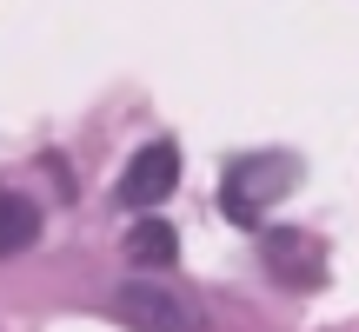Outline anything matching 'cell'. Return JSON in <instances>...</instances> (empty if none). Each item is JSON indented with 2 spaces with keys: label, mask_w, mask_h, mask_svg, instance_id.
<instances>
[{
  "label": "cell",
  "mask_w": 359,
  "mask_h": 332,
  "mask_svg": "<svg viewBox=\"0 0 359 332\" xmlns=\"http://www.w3.org/2000/svg\"><path fill=\"white\" fill-rule=\"evenodd\" d=\"M280 193H293V160H240L219 179V206L233 226H259Z\"/></svg>",
  "instance_id": "obj_1"
},
{
  "label": "cell",
  "mask_w": 359,
  "mask_h": 332,
  "mask_svg": "<svg viewBox=\"0 0 359 332\" xmlns=\"http://www.w3.org/2000/svg\"><path fill=\"white\" fill-rule=\"evenodd\" d=\"M114 319L127 326V332H193L200 312H193L167 279H127L114 293Z\"/></svg>",
  "instance_id": "obj_2"
},
{
  "label": "cell",
  "mask_w": 359,
  "mask_h": 332,
  "mask_svg": "<svg viewBox=\"0 0 359 332\" xmlns=\"http://www.w3.org/2000/svg\"><path fill=\"white\" fill-rule=\"evenodd\" d=\"M173 186H180V146H173V140H154V146H140V153L127 160L114 200L127 206V213H154Z\"/></svg>",
  "instance_id": "obj_3"
},
{
  "label": "cell",
  "mask_w": 359,
  "mask_h": 332,
  "mask_svg": "<svg viewBox=\"0 0 359 332\" xmlns=\"http://www.w3.org/2000/svg\"><path fill=\"white\" fill-rule=\"evenodd\" d=\"M266 266H273V279L299 286V293L326 279V253L313 246V233H293V226H273V240H266Z\"/></svg>",
  "instance_id": "obj_4"
},
{
  "label": "cell",
  "mask_w": 359,
  "mask_h": 332,
  "mask_svg": "<svg viewBox=\"0 0 359 332\" xmlns=\"http://www.w3.org/2000/svg\"><path fill=\"white\" fill-rule=\"evenodd\" d=\"M34 240H40V206L27 200V193H7V186H0V259L27 253Z\"/></svg>",
  "instance_id": "obj_5"
},
{
  "label": "cell",
  "mask_w": 359,
  "mask_h": 332,
  "mask_svg": "<svg viewBox=\"0 0 359 332\" xmlns=\"http://www.w3.org/2000/svg\"><path fill=\"white\" fill-rule=\"evenodd\" d=\"M127 259L133 266H173L180 259V233L167 219H140V226H127Z\"/></svg>",
  "instance_id": "obj_6"
}]
</instances>
